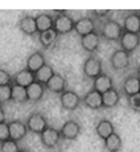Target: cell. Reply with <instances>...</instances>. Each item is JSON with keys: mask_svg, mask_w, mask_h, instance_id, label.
<instances>
[{"mask_svg": "<svg viewBox=\"0 0 140 152\" xmlns=\"http://www.w3.org/2000/svg\"><path fill=\"white\" fill-rule=\"evenodd\" d=\"M53 29L58 34H66L74 29V20L69 16L66 12H58L54 17Z\"/></svg>", "mask_w": 140, "mask_h": 152, "instance_id": "6da1fadb", "label": "cell"}, {"mask_svg": "<svg viewBox=\"0 0 140 152\" xmlns=\"http://www.w3.org/2000/svg\"><path fill=\"white\" fill-rule=\"evenodd\" d=\"M101 34L102 37H104L106 40H110V41H119L122 34H123V28L115 20H109L102 27Z\"/></svg>", "mask_w": 140, "mask_h": 152, "instance_id": "7a4b0ae2", "label": "cell"}, {"mask_svg": "<svg viewBox=\"0 0 140 152\" xmlns=\"http://www.w3.org/2000/svg\"><path fill=\"white\" fill-rule=\"evenodd\" d=\"M83 74L90 80H95L102 74V64L95 56H90L83 64Z\"/></svg>", "mask_w": 140, "mask_h": 152, "instance_id": "3957f363", "label": "cell"}, {"mask_svg": "<svg viewBox=\"0 0 140 152\" xmlns=\"http://www.w3.org/2000/svg\"><path fill=\"white\" fill-rule=\"evenodd\" d=\"M27 127L28 131L33 134H41L46 127H48V123H46V119L45 116L42 115L41 113H33L29 115V118L27 119Z\"/></svg>", "mask_w": 140, "mask_h": 152, "instance_id": "277c9868", "label": "cell"}, {"mask_svg": "<svg viewBox=\"0 0 140 152\" xmlns=\"http://www.w3.org/2000/svg\"><path fill=\"white\" fill-rule=\"evenodd\" d=\"M40 139H41V143L46 148H54L58 143H60L61 134L58 130H56V128L49 127L48 126V127L40 134Z\"/></svg>", "mask_w": 140, "mask_h": 152, "instance_id": "5b68a950", "label": "cell"}, {"mask_svg": "<svg viewBox=\"0 0 140 152\" xmlns=\"http://www.w3.org/2000/svg\"><path fill=\"white\" fill-rule=\"evenodd\" d=\"M120 46H122V50H124L126 53H132L133 50H136V48L139 46L140 44V36L136 33H130V32H123L122 34L120 40Z\"/></svg>", "mask_w": 140, "mask_h": 152, "instance_id": "8992f818", "label": "cell"}, {"mask_svg": "<svg viewBox=\"0 0 140 152\" xmlns=\"http://www.w3.org/2000/svg\"><path fill=\"white\" fill-rule=\"evenodd\" d=\"M8 130H9V139L19 143L23 140L28 134V127L24 122L21 121H12L8 123Z\"/></svg>", "mask_w": 140, "mask_h": 152, "instance_id": "52a82bcc", "label": "cell"}, {"mask_svg": "<svg viewBox=\"0 0 140 152\" xmlns=\"http://www.w3.org/2000/svg\"><path fill=\"white\" fill-rule=\"evenodd\" d=\"M60 99H61V106L68 111L75 110L81 103L79 95L74 91H70V90H65V91L60 95Z\"/></svg>", "mask_w": 140, "mask_h": 152, "instance_id": "ba28073f", "label": "cell"}, {"mask_svg": "<svg viewBox=\"0 0 140 152\" xmlns=\"http://www.w3.org/2000/svg\"><path fill=\"white\" fill-rule=\"evenodd\" d=\"M60 134H61V139L74 140V139H77L78 135L81 134V126L75 121H68L61 127Z\"/></svg>", "mask_w": 140, "mask_h": 152, "instance_id": "9c48e42d", "label": "cell"}, {"mask_svg": "<svg viewBox=\"0 0 140 152\" xmlns=\"http://www.w3.org/2000/svg\"><path fill=\"white\" fill-rule=\"evenodd\" d=\"M130 65V54L124 50H115L111 56V66L115 70H123Z\"/></svg>", "mask_w": 140, "mask_h": 152, "instance_id": "30bf717a", "label": "cell"}, {"mask_svg": "<svg viewBox=\"0 0 140 152\" xmlns=\"http://www.w3.org/2000/svg\"><path fill=\"white\" fill-rule=\"evenodd\" d=\"M112 78L109 77L107 74H103L102 73L99 77H97L94 80V83H93V90L98 91L99 94H103V93L109 91V90L112 89Z\"/></svg>", "mask_w": 140, "mask_h": 152, "instance_id": "8fae6325", "label": "cell"}, {"mask_svg": "<svg viewBox=\"0 0 140 152\" xmlns=\"http://www.w3.org/2000/svg\"><path fill=\"white\" fill-rule=\"evenodd\" d=\"M74 31L79 34L81 37L90 34L94 32V21L90 17H82L74 23Z\"/></svg>", "mask_w": 140, "mask_h": 152, "instance_id": "7c38bea8", "label": "cell"}, {"mask_svg": "<svg viewBox=\"0 0 140 152\" xmlns=\"http://www.w3.org/2000/svg\"><path fill=\"white\" fill-rule=\"evenodd\" d=\"M34 81H36L34 80V73L29 72L27 68L20 70V72H17L16 74H15V77H13L15 85H19V86L25 87V89H27L29 85L33 83Z\"/></svg>", "mask_w": 140, "mask_h": 152, "instance_id": "4fadbf2b", "label": "cell"}, {"mask_svg": "<svg viewBox=\"0 0 140 152\" xmlns=\"http://www.w3.org/2000/svg\"><path fill=\"white\" fill-rule=\"evenodd\" d=\"M65 86H66V81L65 78L61 74L54 73V75L48 81V83L45 85V87L52 93H57V94H62L65 91Z\"/></svg>", "mask_w": 140, "mask_h": 152, "instance_id": "5bb4252c", "label": "cell"}, {"mask_svg": "<svg viewBox=\"0 0 140 152\" xmlns=\"http://www.w3.org/2000/svg\"><path fill=\"white\" fill-rule=\"evenodd\" d=\"M44 65H45V57L41 52H34L27 60V69L32 73H37Z\"/></svg>", "mask_w": 140, "mask_h": 152, "instance_id": "9a60e30c", "label": "cell"}, {"mask_svg": "<svg viewBox=\"0 0 140 152\" xmlns=\"http://www.w3.org/2000/svg\"><path fill=\"white\" fill-rule=\"evenodd\" d=\"M19 29L27 36H33L37 33V27H36V17L32 16H24L20 19L19 21Z\"/></svg>", "mask_w": 140, "mask_h": 152, "instance_id": "2e32d148", "label": "cell"}, {"mask_svg": "<svg viewBox=\"0 0 140 152\" xmlns=\"http://www.w3.org/2000/svg\"><path fill=\"white\" fill-rule=\"evenodd\" d=\"M123 28H124V32L139 34V32H140V15H138V13L127 15V16L124 17Z\"/></svg>", "mask_w": 140, "mask_h": 152, "instance_id": "e0dca14e", "label": "cell"}, {"mask_svg": "<svg viewBox=\"0 0 140 152\" xmlns=\"http://www.w3.org/2000/svg\"><path fill=\"white\" fill-rule=\"evenodd\" d=\"M82 102L85 106L91 110H98V109H101V107H103L102 106V94H99L95 90H90L83 97Z\"/></svg>", "mask_w": 140, "mask_h": 152, "instance_id": "ac0fdd59", "label": "cell"}, {"mask_svg": "<svg viewBox=\"0 0 140 152\" xmlns=\"http://www.w3.org/2000/svg\"><path fill=\"white\" fill-rule=\"evenodd\" d=\"M99 42H101V40H99V36L95 32L81 37V46L86 52H89V53H93V52L97 50L99 46Z\"/></svg>", "mask_w": 140, "mask_h": 152, "instance_id": "d6986e66", "label": "cell"}, {"mask_svg": "<svg viewBox=\"0 0 140 152\" xmlns=\"http://www.w3.org/2000/svg\"><path fill=\"white\" fill-rule=\"evenodd\" d=\"M123 91L127 97H132V95L138 94L140 91V80L136 75H130V77H127L124 80Z\"/></svg>", "mask_w": 140, "mask_h": 152, "instance_id": "ffe728a7", "label": "cell"}, {"mask_svg": "<svg viewBox=\"0 0 140 152\" xmlns=\"http://www.w3.org/2000/svg\"><path fill=\"white\" fill-rule=\"evenodd\" d=\"M44 91H45V87L44 85L34 81L32 85H29L27 87V95H28V101L31 102H39L40 99L44 97Z\"/></svg>", "mask_w": 140, "mask_h": 152, "instance_id": "44dd1931", "label": "cell"}, {"mask_svg": "<svg viewBox=\"0 0 140 152\" xmlns=\"http://www.w3.org/2000/svg\"><path fill=\"white\" fill-rule=\"evenodd\" d=\"M53 23L54 19L48 13H40L36 17V27H37V32L44 33V32L49 31V29H53Z\"/></svg>", "mask_w": 140, "mask_h": 152, "instance_id": "7402d4cb", "label": "cell"}, {"mask_svg": "<svg viewBox=\"0 0 140 152\" xmlns=\"http://www.w3.org/2000/svg\"><path fill=\"white\" fill-rule=\"evenodd\" d=\"M119 99H120V95H119V93L112 87L111 90H109V91L102 94V106L106 107V109L115 107L116 104L119 103Z\"/></svg>", "mask_w": 140, "mask_h": 152, "instance_id": "603a6c76", "label": "cell"}, {"mask_svg": "<svg viewBox=\"0 0 140 152\" xmlns=\"http://www.w3.org/2000/svg\"><path fill=\"white\" fill-rule=\"evenodd\" d=\"M114 132H115V131H114V124L109 119H102L97 126V134L102 140H106L110 135H112Z\"/></svg>", "mask_w": 140, "mask_h": 152, "instance_id": "cb8c5ba5", "label": "cell"}, {"mask_svg": "<svg viewBox=\"0 0 140 152\" xmlns=\"http://www.w3.org/2000/svg\"><path fill=\"white\" fill-rule=\"evenodd\" d=\"M53 75H54L53 68H52L50 65H46L45 64V65H44L39 72L34 73V80H36V82H39L41 85H46L48 83V81L50 80Z\"/></svg>", "mask_w": 140, "mask_h": 152, "instance_id": "d4e9b609", "label": "cell"}, {"mask_svg": "<svg viewBox=\"0 0 140 152\" xmlns=\"http://www.w3.org/2000/svg\"><path fill=\"white\" fill-rule=\"evenodd\" d=\"M122 145H123L122 138L116 132H114L112 135H110L104 140V148H106L107 152H119Z\"/></svg>", "mask_w": 140, "mask_h": 152, "instance_id": "484cf974", "label": "cell"}, {"mask_svg": "<svg viewBox=\"0 0 140 152\" xmlns=\"http://www.w3.org/2000/svg\"><path fill=\"white\" fill-rule=\"evenodd\" d=\"M11 101L16 102V103H25L28 101L27 89L21 87L19 85H11Z\"/></svg>", "mask_w": 140, "mask_h": 152, "instance_id": "4316f807", "label": "cell"}, {"mask_svg": "<svg viewBox=\"0 0 140 152\" xmlns=\"http://www.w3.org/2000/svg\"><path fill=\"white\" fill-rule=\"evenodd\" d=\"M58 39V33L54 29H49V31L40 33V42L44 48H50Z\"/></svg>", "mask_w": 140, "mask_h": 152, "instance_id": "83f0119b", "label": "cell"}, {"mask_svg": "<svg viewBox=\"0 0 140 152\" xmlns=\"http://www.w3.org/2000/svg\"><path fill=\"white\" fill-rule=\"evenodd\" d=\"M21 150L19 148L17 142L12 139H8L5 142L0 143V152H20Z\"/></svg>", "mask_w": 140, "mask_h": 152, "instance_id": "f1b7e54d", "label": "cell"}, {"mask_svg": "<svg viewBox=\"0 0 140 152\" xmlns=\"http://www.w3.org/2000/svg\"><path fill=\"white\" fill-rule=\"evenodd\" d=\"M11 85L7 86H0V104L7 103L11 101Z\"/></svg>", "mask_w": 140, "mask_h": 152, "instance_id": "f546056e", "label": "cell"}, {"mask_svg": "<svg viewBox=\"0 0 140 152\" xmlns=\"http://www.w3.org/2000/svg\"><path fill=\"white\" fill-rule=\"evenodd\" d=\"M128 104H130V107L132 110L140 113V93L132 95V97H128Z\"/></svg>", "mask_w": 140, "mask_h": 152, "instance_id": "4dcf8cb0", "label": "cell"}, {"mask_svg": "<svg viewBox=\"0 0 140 152\" xmlns=\"http://www.w3.org/2000/svg\"><path fill=\"white\" fill-rule=\"evenodd\" d=\"M12 82V77L5 72L4 69H0V86H7Z\"/></svg>", "mask_w": 140, "mask_h": 152, "instance_id": "1f68e13d", "label": "cell"}, {"mask_svg": "<svg viewBox=\"0 0 140 152\" xmlns=\"http://www.w3.org/2000/svg\"><path fill=\"white\" fill-rule=\"evenodd\" d=\"M9 139V130H8V123L0 124V143Z\"/></svg>", "mask_w": 140, "mask_h": 152, "instance_id": "d6a6232c", "label": "cell"}, {"mask_svg": "<svg viewBox=\"0 0 140 152\" xmlns=\"http://www.w3.org/2000/svg\"><path fill=\"white\" fill-rule=\"evenodd\" d=\"M91 13L94 15V16H98V17H104L110 13V11L109 10H94Z\"/></svg>", "mask_w": 140, "mask_h": 152, "instance_id": "836d02e7", "label": "cell"}, {"mask_svg": "<svg viewBox=\"0 0 140 152\" xmlns=\"http://www.w3.org/2000/svg\"><path fill=\"white\" fill-rule=\"evenodd\" d=\"M1 123H5V113H4V110H3L1 104H0V124Z\"/></svg>", "mask_w": 140, "mask_h": 152, "instance_id": "e575fe53", "label": "cell"}, {"mask_svg": "<svg viewBox=\"0 0 140 152\" xmlns=\"http://www.w3.org/2000/svg\"><path fill=\"white\" fill-rule=\"evenodd\" d=\"M136 77H138L139 80H140V66L138 68V70H136Z\"/></svg>", "mask_w": 140, "mask_h": 152, "instance_id": "d590c367", "label": "cell"}, {"mask_svg": "<svg viewBox=\"0 0 140 152\" xmlns=\"http://www.w3.org/2000/svg\"><path fill=\"white\" fill-rule=\"evenodd\" d=\"M20 152H31V151H28V150H21Z\"/></svg>", "mask_w": 140, "mask_h": 152, "instance_id": "8d00e7d4", "label": "cell"}, {"mask_svg": "<svg viewBox=\"0 0 140 152\" xmlns=\"http://www.w3.org/2000/svg\"><path fill=\"white\" fill-rule=\"evenodd\" d=\"M139 93H140V91H139Z\"/></svg>", "mask_w": 140, "mask_h": 152, "instance_id": "74e56055", "label": "cell"}]
</instances>
